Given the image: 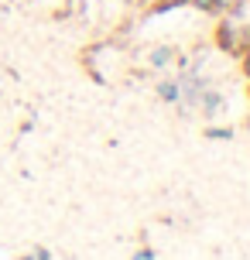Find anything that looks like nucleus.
Listing matches in <instances>:
<instances>
[{
  "label": "nucleus",
  "mask_w": 250,
  "mask_h": 260,
  "mask_svg": "<svg viewBox=\"0 0 250 260\" xmlns=\"http://www.w3.org/2000/svg\"><path fill=\"white\" fill-rule=\"evenodd\" d=\"M151 62L158 65V69H165L168 62H178V52H171V48H161V52H154V55H151Z\"/></svg>",
  "instance_id": "nucleus-1"
},
{
  "label": "nucleus",
  "mask_w": 250,
  "mask_h": 260,
  "mask_svg": "<svg viewBox=\"0 0 250 260\" xmlns=\"http://www.w3.org/2000/svg\"><path fill=\"white\" fill-rule=\"evenodd\" d=\"M240 0H209V7H216V11H230V7H237Z\"/></svg>",
  "instance_id": "nucleus-2"
},
{
  "label": "nucleus",
  "mask_w": 250,
  "mask_h": 260,
  "mask_svg": "<svg viewBox=\"0 0 250 260\" xmlns=\"http://www.w3.org/2000/svg\"><path fill=\"white\" fill-rule=\"evenodd\" d=\"M137 260H151V253H137Z\"/></svg>",
  "instance_id": "nucleus-3"
},
{
  "label": "nucleus",
  "mask_w": 250,
  "mask_h": 260,
  "mask_svg": "<svg viewBox=\"0 0 250 260\" xmlns=\"http://www.w3.org/2000/svg\"><path fill=\"white\" fill-rule=\"evenodd\" d=\"M168 4H189V0H168Z\"/></svg>",
  "instance_id": "nucleus-4"
},
{
  "label": "nucleus",
  "mask_w": 250,
  "mask_h": 260,
  "mask_svg": "<svg viewBox=\"0 0 250 260\" xmlns=\"http://www.w3.org/2000/svg\"><path fill=\"white\" fill-rule=\"evenodd\" d=\"M247 72H250V55H247Z\"/></svg>",
  "instance_id": "nucleus-5"
}]
</instances>
